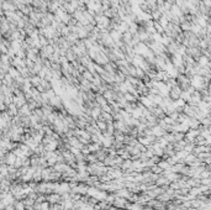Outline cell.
<instances>
[{"label": "cell", "instance_id": "1", "mask_svg": "<svg viewBox=\"0 0 211 210\" xmlns=\"http://www.w3.org/2000/svg\"><path fill=\"white\" fill-rule=\"evenodd\" d=\"M185 55L186 56H190L191 58H194L195 62H196V60H198V58L201 56V50H200L199 47H186Z\"/></svg>", "mask_w": 211, "mask_h": 210}, {"label": "cell", "instance_id": "2", "mask_svg": "<svg viewBox=\"0 0 211 210\" xmlns=\"http://www.w3.org/2000/svg\"><path fill=\"white\" fill-rule=\"evenodd\" d=\"M180 94H181V89H180V87H178V85L170 88L169 91H168V96H169L173 101L176 100V99H179V98H180Z\"/></svg>", "mask_w": 211, "mask_h": 210}, {"label": "cell", "instance_id": "3", "mask_svg": "<svg viewBox=\"0 0 211 210\" xmlns=\"http://www.w3.org/2000/svg\"><path fill=\"white\" fill-rule=\"evenodd\" d=\"M127 203H129V200H127V199L121 198V197H116V195H115V199H114V202H112V205H114L115 208H117V209H125Z\"/></svg>", "mask_w": 211, "mask_h": 210}, {"label": "cell", "instance_id": "4", "mask_svg": "<svg viewBox=\"0 0 211 210\" xmlns=\"http://www.w3.org/2000/svg\"><path fill=\"white\" fill-rule=\"evenodd\" d=\"M46 202L50 203V204H59V203L62 202L61 194H58V193L47 194V195H46Z\"/></svg>", "mask_w": 211, "mask_h": 210}, {"label": "cell", "instance_id": "5", "mask_svg": "<svg viewBox=\"0 0 211 210\" xmlns=\"http://www.w3.org/2000/svg\"><path fill=\"white\" fill-rule=\"evenodd\" d=\"M16 158L17 157L12 152H9L8 155H5V157H3V161H4V163H5L6 166H14Z\"/></svg>", "mask_w": 211, "mask_h": 210}, {"label": "cell", "instance_id": "6", "mask_svg": "<svg viewBox=\"0 0 211 210\" xmlns=\"http://www.w3.org/2000/svg\"><path fill=\"white\" fill-rule=\"evenodd\" d=\"M94 101L98 105L100 106V108H101V106H104V105H106V104H107V100H106L105 98H104V95H102V94H100V93H95Z\"/></svg>", "mask_w": 211, "mask_h": 210}, {"label": "cell", "instance_id": "7", "mask_svg": "<svg viewBox=\"0 0 211 210\" xmlns=\"http://www.w3.org/2000/svg\"><path fill=\"white\" fill-rule=\"evenodd\" d=\"M1 8H3L4 11H15L16 10L15 5H14L11 1H9V0H6V1H4L1 4Z\"/></svg>", "mask_w": 211, "mask_h": 210}, {"label": "cell", "instance_id": "8", "mask_svg": "<svg viewBox=\"0 0 211 210\" xmlns=\"http://www.w3.org/2000/svg\"><path fill=\"white\" fill-rule=\"evenodd\" d=\"M157 166H158V167H159L162 170H169L170 167H172V166H170L168 162H167L165 159H159V162L157 163Z\"/></svg>", "mask_w": 211, "mask_h": 210}, {"label": "cell", "instance_id": "9", "mask_svg": "<svg viewBox=\"0 0 211 210\" xmlns=\"http://www.w3.org/2000/svg\"><path fill=\"white\" fill-rule=\"evenodd\" d=\"M64 57L67 58V61H68V62H69V63H71V62H73V61H75V60H77V56L74 55V52H73V51L71 50V48H69V50H68V51L66 52V56H64Z\"/></svg>", "mask_w": 211, "mask_h": 210}, {"label": "cell", "instance_id": "10", "mask_svg": "<svg viewBox=\"0 0 211 210\" xmlns=\"http://www.w3.org/2000/svg\"><path fill=\"white\" fill-rule=\"evenodd\" d=\"M41 78L38 77V76H32V77H30V83H31V85L33 87V88H36L38 84L41 83Z\"/></svg>", "mask_w": 211, "mask_h": 210}, {"label": "cell", "instance_id": "11", "mask_svg": "<svg viewBox=\"0 0 211 210\" xmlns=\"http://www.w3.org/2000/svg\"><path fill=\"white\" fill-rule=\"evenodd\" d=\"M124 98H125V100H126L127 103H137V98L134 96L132 94H130V93H125V94H124Z\"/></svg>", "mask_w": 211, "mask_h": 210}, {"label": "cell", "instance_id": "12", "mask_svg": "<svg viewBox=\"0 0 211 210\" xmlns=\"http://www.w3.org/2000/svg\"><path fill=\"white\" fill-rule=\"evenodd\" d=\"M82 77L84 78L85 80H89V82H91L93 78H94V76H93L89 71H84V72H83V73H82Z\"/></svg>", "mask_w": 211, "mask_h": 210}, {"label": "cell", "instance_id": "13", "mask_svg": "<svg viewBox=\"0 0 211 210\" xmlns=\"http://www.w3.org/2000/svg\"><path fill=\"white\" fill-rule=\"evenodd\" d=\"M173 139H174V142L184 140V134L183 132H173Z\"/></svg>", "mask_w": 211, "mask_h": 210}, {"label": "cell", "instance_id": "14", "mask_svg": "<svg viewBox=\"0 0 211 210\" xmlns=\"http://www.w3.org/2000/svg\"><path fill=\"white\" fill-rule=\"evenodd\" d=\"M101 111L102 113H107V114H112V109L109 104H106L104 106H101Z\"/></svg>", "mask_w": 211, "mask_h": 210}]
</instances>
